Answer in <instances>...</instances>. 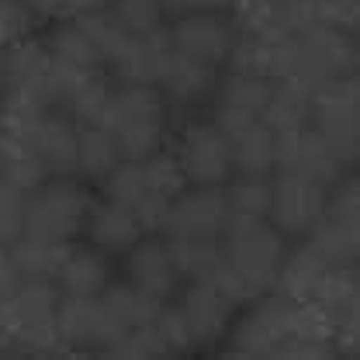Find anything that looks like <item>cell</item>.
I'll list each match as a JSON object with an SVG mask.
<instances>
[{
	"label": "cell",
	"instance_id": "obj_1",
	"mask_svg": "<svg viewBox=\"0 0 360 360\" xmlns=\"http://www.w3.org/2000/svg\"><path fill=\"white\" fill-rule=\"evenodd\" d=\"M225 354L232 357H336L329 322L309 302H291L277 291L246 305V315L229 326Z\"/></svg>",
	"mask_w": 360,
	"mask_h": 360
},
{
	"label": "cell",
	"instance_id": "obj_2",
	"mask_svg": "<svg viewBox=\"0 0 360 360\" xmlns=\"http://www.w3.org/2000/svg\"><path fill=\"white\" fill-rule=\"evenodd\" d=\"M101 184H104V198L129 208L146 232H160L167 205L187 187L174 153H167V149H160L146 160H122Z\"/></svg>",
	"mask_w": 360,
	"mask_h": 360
},
{
	"label": "cell",
	"instance_id": "obj_3",
	"mask_svg": "<svg viewBox=\"0 0 360 360\" xmlns=\"http://www.w3.org/2000/svg\"><path fill=\"white\" fill-rule=\"evenodd\" d=\"M59 288L52 281H21L7 305L0 309V343L7 357H66L56 336Z\"/></svg>",
	"mask_w": 360,
	"mask_h": 360
},
{
	"label": "cell",
	"instance_id": "obj_4",
	"mask_svg": "<svg viewBox=\"0 0 360 360\" xmlns=\"http://www.w3.org/2000/svg\"><path fill=\"white\" fill-rule=\"evenodd\" d=\"M125 160H146L163 149L170 132V101L156 84H122L111 90L104 122Z\"/></svg>",
	"mask_w": 360,
	"mask_h": 360
},
{
	"label": "cell",
	"instance_id": "obj_5",
	"mask_svg": "<svg viewBox=\"0 0 360 360\" xmlns=\"http://www.w3.org/2000/svg\"><path fill=\"white\" fill-rule=\"evenodd\" d=\"M90 205H94L90 191L80 180H73V174L45 177L35 191L25 194V236L73 243L84 232Z\"/></svg>",
	"mask_w": 360,
	"mask_h": 360
},
{
	"label": "cell",
	"instance_id": "obj_6",
	"mask_svg": "<svg viewBox=\"0 0 360 360\" xmlns=\"http://www.w3.org/2000/svg\"><path fill=\"white\" fill-rule=\"evenodd\" d=\"M222 243V264L239 270L243 277L257 281L264 291H274L277 270L288 257V236L270 222V219H229L225 232L219 236Z\"/></svg>",
	"mask_w": 360,
	"mask_h": 360
},
{
	"label": "cell",
	"instance_id": "obj_7",
	"mask_svg": "<svg viewBox=\"0 0 360 360\" xmlns=\"http://www.w3.org/2000/svg\"><path fill=\"white\" fill-rule=\"evenodd\" d=\"M0 108L45 111L56 108V66L42 42H14L0 49Z\"/></svg>",
	"mask_w": 360,
	"mask_h": 360
},
{
	"label": "cell",
	"instance_id": "obj_8",
	"mask_svg": "<svg viewBox=\"0 0 360 360\" xmlns=\"http://www.w3.org/2000/svg\"><path fill=\"white\" fill-rule=\"evenodd\" d=\"M305 243L329 267H354L360 250V191L350 174L336 180L326 194V212Z\"/></svg>",
	"mask_w": 360,
	"mask_h": 360
},
{
	"label": "cell",
	"instance_id": "obj_9",
	"mask_svg": "<svg viewBox=\"0 0 360 360\" xmlns=\"http://www.w3.org/2000/svg\"><path fill=\"white\" fill-rule=\"evenodd\" d=\"M357 108H360V90L357 77H340L329 80L312 94V125L322 135V142L336 153V160L354 170L360 153V125H357Z\"/></svg>",
	"mask_w": 360,
	"mask_h": 360
},
{
	"label": "cell",
	"instance_id": "obj_10",
	"mask_svg": "<svg viewBox=\"0 0 360 360\" xmlns=\"http://www.w3.org/2000/svg\"><path fill=\"white\" fill-rule=\"evenodd\" d=\"M357 32L319 25L312 32L298 35V73L288 87L315 94L322 84L340 77H357Z\"/></svg>",
	"mask_w": 360,
	"mask_h": 360
},
{
	"label": "cell",
	"instance_id": "obj_11",
	"mask_svg": "<svg viewBox=\"0 0 360 360\" xmlns=\"http://www.w3.org/2000/svg\"><path fill=\"white\" fill-rule=\"evenodd\" d=\"M174 160L180 167V177L187 187H222L232 177V146L229 135L212 122H187L177 135V149Z\"/></svg>",
	"mask_w": 360,
	"mask_h": 360
},
{
	"label": "cell",
	"instance_id": "obj_12",
	"mask_svg": "<svg viewBox=\"0 0 360 360\" xmlns=\"http://www.w3.org/2000/svg\"><path fill=\"white\" fill-rule=\"evenodd\" d=\"M274 194H270V222L277 225L288 239H305L312 232L322 212H326V194L329 187L312 177L291 174V170H274Z\"/></svg>",
	"mask_w": 360,
	"mask_h": 360
},
{
	"label": "cell",
	"instance_id": "obj_13",
	"mask_svg": "<svg viewBox=\"0 0 360 360\" xmlns=\"http://www.w3.org/2000/svg\"><path fill=\"white\" fill-rule=\"evenodd\" d=\"M232 219L222 187H184L167 205L160 232L167 239H219Z\"/></svg>",
	"mask_w": 360,
	"mask_h": 360
},
{
	"label": "cell",
	"instance_id": "obj_14",
	"mask_svg": "<svg viewBox=\"0 0 360 360\" xmlns=\"http://www.w3.org/2000/svg\"><path fill=\"white\" fill-rule=\"evenodd\" d=\"M177 56H187L194 63H205L212 70H225V59L236 42V25L225 11H194L177 14V21L167 28Z\"/></svg>",
	"mask_w": 360,
	"mask_h": 360
},
{
	"label": "cell",
	"instance_id": "obj_15",
	"mask_svg": "<svg viewBox=\"0 0 360 360\" xmlns=\"http://www.w3.org/2000/svg\"><path fill=\"white\" fill-rule=\"evenodd\" d=\"M174 59L170 32L160 25L153 32H125V39L108 56V70L125 84H160L163 70Z\"/></svg>",
	"mask_w": 360,
	"mask_h": 360
},
{
	"label": "cell",
	"instance_id": "obj_16",
	"mask_svg": "<svg viewBox=\"0 0 360 360\" xmlns=\"http://www.w3.org/2000/svg\"><path fill=\"white\" fill-rule=\"evenodd\" d=\"M177 309L184 315V322H187V329H191L194 347H212V343L225 340V333L232 326V315H236V305L229 302V295L212 277L187 281Z\"/></svg>",
	"mask_w": 360,
	"mask_h": 360
},
{
	"label": "cell",
	"instance_id": "obj_17",
	"mask_svg": "<svg viewBox=\"0 0 360 360\" xmlns=\"http://www.w3.org/2000/svg\"><path fill=\"white\" fill-rule=\"evenodd\" d=\"M25 135L35 149V156L42 160V167L49 170V177H66L77 170V135L80 125L56 111V108H45L39 115H32V122L25 125Z\"/></svg>",
	"mask_w": 360,
	"mask_h": 360
},
{
	"label": "cell",
	"instance_id": "obj_18",
	"mask_svg": "<svg viewBox=\"0 0 360 360\" xmlns=\"http://www.w3.org/2000/svg\"><path fill=\"white\" fill-rule=\"evenodd\" d=\"M277 170H291V174H302V177H312L326 187H333L343 174H350L336 153L322 142V135L315 132L312 125L302 129V132L281 135L277 139Z\"/></svg>",
	"mask_w": 360,
	"mask_h": 360
},
{
	"label": "cell",
	"instance_id": "obj_19",
	"mask_svg": "<svg viewBox=\"0 0 360 360\" xmlns=\"http://www.w3.org/2000/svg\"><path fill=\"white\" fill-rule=\"evenodd\" d=\"M56 336L66 354H104L108 350V329L97 298H73L59 295L56 305Z\"/></svg>",
	"mask_w": 360,
	"mask_h": 360
},
{
	"label": "cell",
	"instance_id": "obj_20",
	"mask_svg": "<svg viewBox=\"0 0 360 360\" xmlns=\"http://www.w3.org/2000/svg\"><path fill=\"white\" fill-rule=\"evenodd\" d=\"M125 274L135 288H142L146 295L167 302L174 298L180 288V274L174 267V257H170V246L167 239L160 236H139L135 246L125 253Z\"/></svg>",
	"mask_w": 360,
	"mask_h": 360
},
{
	"label": "cell",
	"instance_id": "obj_21",
	"mask_svg": "<svg viewBox=\"0 0 360 360\" xmlns=\"http://www.w3.org/2000/svg\"><path fill=\"white\" fill-rule=\"evenodd\" d=\"M101 315H104V329H108V347L129 333V329H139V326H149L156 312H160V298L146 295L142 288H135L132 281H122V284H108L101 295ZM108 354V350H104Z\"/></svg>",
	"mask_w": 360,
	"mask_h": 360
},
{
	"label": "cell",
	"instance_id": "obj_22",
	"mask_svg": "<svg viewBox=\"0 0 360 360\" xmlns=\"http://www.w3.org/2000/svg\"><path fill=\"white\" fill-rule=\"evenodd\" d=\"M84 232L90 236V243L108 253V257H118V253H129L135 246V239L146 232L142 222L135 219L129 208H122L118 201L104 198V201H94L87 212V222H84Z\"/></svg>",
	"mask_w": 360,
	"mask_h": 360
},
{
	"label": "cell",
	"instance_id": "obj_23",
	"mask_svg": "<svg viewBox=\"0 0 360 360\" xmlns=\"http://www.w3.org/2000/svg\"><path fill=\"white\" fill-rule=\"evenodd\" d=\"M108 284H111V257L101 253L97 246H70L59 267V277H56L59 295L97 298Z\"/></svg>",
	"mask_w": 360,
	"mask_h": 360
},
{
	"label": "cell",
	"instance_id": "obj_24",
	"mask_svg": "<svg viewBox=\"0 0 360 360\" xmlns=\"http://www.w3.org/2000/svg\"><path fill=\"white\" fill-rule=\"evenodd\" d=\"M270 94H274V80L260 73H243V70H225V77H219V84L212 90L215 111L239 115V118H260Z\"/></svg>",
	"mask_w": 360,
	"mask_h": 360
},
{
	"label": "cell",
	"instance_id": "obj_25",
	"mask_svg": "<svg viewBox=\"0 0 360 360\" xmlns=\"http://www.w3.org/2000/svg\"><path fill=\"white\" fill-rule=\"evenodd\" d=\"M49 177V170L42 167V160L35 156L28 135L7 122H0V180L18 187V191H35L42 180Z\"/></svg>",
	"mask_w": 360,
	"mask_h": 360
},
{
	"label": "cell",
	"instance_id": "obj_26",
	"mask_svg": "<svg viewBox=\"0 0 360 360\" xmlns=\"http://www.w3.org/2000/svg\"><path fill=\"white\" fill-rule=\"evenodd\" d=\"M219 84V70L205 66V63H194L187 56H177L170 59V66L163 70L160 84L156 87L163 90V97L170 104H180V108H191V104H201L205 97H212V90Z\"/></svg>",
	"mask_w": 360,
	"mask_h": 360
},
{
	"label": "cell",
	"instance_id": "obj_27",
	"mask_svg": "<svg viewBox=\"0 0 360 360\" xmlns=\"http://www.w3.org/2000/svg\"><path fill=\"white\" fill-rule=\"evenodd\" d=\"M326 274H329V264L315 253L309 243H302V246L288 250L284 264L277 270L274 291L284 295V298H291V302H312L319 284L326 281Z\"/></svg>",
	"mask_w": 360,
	"mask_h": 360
},
{
	"label": "cell",
	"instance_id": "obj_28",
	"mask_svg": "<svg viewBox=\"0 0 360 360\" xmlns=\"http://www.w3.org/2000/svg\"><path fill=\"white\" fill-rule=\"evenodd\" d=\"M70 246L73 243H52V239H39V236H21L7 246V257H11V264H14L21 281H52L56 284Z\"/></svg>",
	"mask_w": 360,
	"mask_h": 360
},
{
	"label": "cell",
	"instance_id": "obj_29",
	"mask_svg": "<svg viewBox=\"0 0 360 360\" xmlns=\"http://www.w3.org/2000/svg\"><path fill=\"white\" fill-rule=\"evenodd\" d=\"M232 146V170L236 174H253V177H270L277 170V135L257 118L243 132L229 139Z\"/></svg>",
	"mask_w": 360,
	"mask_h": 360
},
{
	"label": "cell",
	"instance_id": "obj_30",
	"mask_svg": "<svg viewBox=\"0 0 360 360\" xmlns=\"http://www.w3.org/2000/svg\"><path fill=\"white\" fill-rule=\"evenodd\" d=\"M122 146L115 132L108 125H80V135H77V170L84 180H104L118 163H122Z\"/></svg>",
	"mask_w": 360,
	"mask_h": 360
},
{
	"label": "cell",
	"instance_id": "obj_31",
	"mask_svg": "<svg viewBox=\"0 0 360 360\" xmlns=\"http://www.w3.org/2000/svg\"><path fill=\"white\" fill-rule=\"evenodd\" d=\"M42 45L56 66H70V70H104L101 52L94 49L90 35L84 32V25H80L77 18L56 25Z\"/></svg>",
	"mask_w": 360,
	"mask_h": 360
},
{
	"label": "cell",
	"instance_id": "obj_32",
	"mask_svg": "<svg viewBox=\"0 0 360 360\" xmlns=\"http://www.w3.org/2000/svg\"><path fill=\"white\" fill-rule=\"evenodd\" d=\"M260 122L277 139L309 129V122H312V94H305V90H298V87H288V84H274L267 108L260 111Z\"/></svg>",
	"mask_w": 360,
	"mask_h": 360
},
{
	"label": "cell",
	"instance_id": "obj_33",
	"mask_svg": "<svg viewBox=\"0 0 360 360\" xmlns=\"http://www.w3.org/2000/svg\"><path fill=\"white\" fill-rule=\"evenodd\" d=\"M274 177V174H270ZM253 177V174H232L222 184L229 212L236 219H267L270 215V194H274V180Z\"/></svg>",
	"mask_w": 360,
	"mask_h": 360
},
{
	"label": "cell",
	"instance_id": "obj_34",
	"mask_svg": "<svg viewBox=\"0 0 360 360\" xmlns=\"http://www.w3.org/2000/svg\"><path fill=\"white\" fill-rule=\"evenodd\" d=\"M167 246H170L180 281H205V277H212V270L222 260L219 239H167Z\"/></svg>",
	"mask_w": 360,
	"mask_h": 360
},
{
	"label": "cell",
	"instance_id": "obj_35",
	"mask_svg": "<svg viewBox=\"0 0 360 360\" xmlns=\"http://www.w3.org/2000/svg\"><path fill=\"white\" fill-rule=\"evenodd\" d=\"M111 14L129 28V32H153L163 25L167 11H163V0H111L108 4Z\"/></svg>",
	"mask_w": 360,
	"mask_h": 360
},
{
	"label": "cell",
	"instance_id": "obj_36",
	"mask_svg": "<svg viewBox=\"0 0 360 360\" xmlns=\"http://www.w3.org/2000/svg\"><path fill=\"white\" fill-rule=\"evenodd\" d=\"M153 329H156V336H160V343H163L167 354H187V350H194L191 329H187V322H184L177 305H167L163 302L156 319H153Z\"/></svg>",
	"mask_w": 360,
	"mask_h": 360
},
{
	"label": "cell",
	"instance_id": "obj_37",
	"mask_svg": "<svg viewBox=\"0 0 360 360\" xmlns=\"http://www.w3.org/2000/svg\"><path fill=\"white\" fill-rule=\"evenodd\" d=\"M35 21L39 18L32 14V7L25 0H0V49L32 39Z\"/></svg>",
	"mask_w": 360,
	"mask_h": 360
},
{
	"label": "cell",
	"instance_id": "obj_38",
	"mask_svg": "<svg viewBox=\"0 0 360 360\" xmlns=\"http://www.w3.org/2000/svg\"><path fill=\"white\" fill-rule=\"evenodd\" d=\"M25 236V191L0 180V246L7 250Z\"/></svg>",
	"mask_w": 360,
	"mask_h": 360
},
{
	"label": "cell",
	"instance_id": "obj_39",
	"mask_svg": "<svg viewBox=\"0 0 360 360\" xmlns=\"http://www.w3.org/2000/svg\"><path fill=\"white\" fill-rule=\"evenodd\" d=\"M315 11H319V25L357 32L360 0H315Z\"/></svg>",
	"mask_w": 360,
	"mask_h": 360
},
{
	"label": "cell",
	"instance_id": "obj_40",
	"mask_svg": "<svg viewBox=\"0 0 360 360\" xmlns=\"http://www.w3.org/2000/svg\"><path fill=\"white\" fill-rule=\"evenodd\" d=\"M167 14H194V11H229V0H163Z\"/></svg>",
	"mask_w": 360,
	"mask_h": 360
},
{
	"label": "cell",
	"instance_id": "obj_41",
	"mask_svg": "<svg viewBox=\"0 0 360 360\" xmlns=\"http://www.w3.org/2000/svg\"><path fill=\"white\" fill-rule=\"evenodd\" d=\"M21 284V277H18V270L11 264V257H7V250H0V309L7 305V298L14 295V288Z\"/></svg>",
	"mask_w": 360,
	"mask_h": 360
},
{
	"label": "cell",
	"instance_id": "obj_42",
	"mask_svg": "<svg viewBox=\"0 0 360 360\" xmlns=\"http://www.w3.org/2000/svg\"><path fill=\"white\" fill-rule=\"evenodd\" d=\"M35 18H59L66 14V0H25Z\"/></svg>",
	"mask_w": 360,
	"mask_h": 360
},
{
	"label": "cell",
	"instance_id": "obj_43",
	"mask_svg": "<svg viewBox=\"0 0 360 360\" xmlns=\"http://www.w3.org/2000/svg\"><path fill=\"white\" fill-rule=\"evenodd\" d=\"M111 0H66V14H87V11H101Z\"/></svg>",
	"mask_w": 360,
	"mask_h": 360
},
{
	"label": "cell",
	"instance_id": "obj_44",
	"mask_svg": "<svg viewBox=\"0 0 360 360\" xmlns=\"http://www.w3.org/2000/svg\"><path fill=\"white\" fill-rule=\"evenodd\" d=\"M0 250H4V246H0Z\"/></svg>",
	"mask_w": 360,
	"mask_h": 360
}]
</instances>
